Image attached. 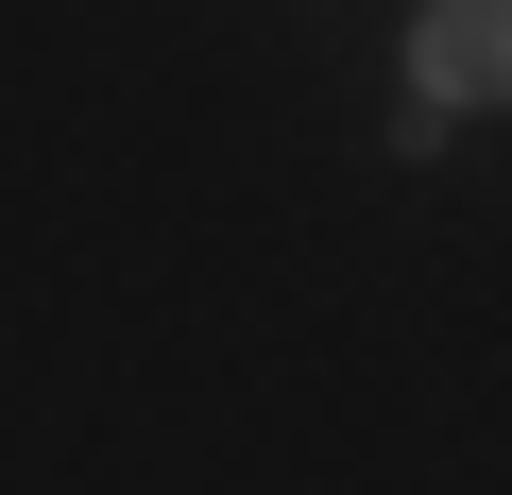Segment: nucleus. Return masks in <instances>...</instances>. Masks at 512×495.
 <instances>
[{"instance_id":"1","label":"nucleus","mask_w":512,"mask_h":495,"mask_svg":"<svg viewBox=\"0 0 512 495\" xmlns=\"http://www.w3.org/2000/svg\"><path fill=\"white\" fill-rule=\"evenodd\" d=\"M410 69H427V103H512V0H427Z\"/></svg>"}]
</instances>
